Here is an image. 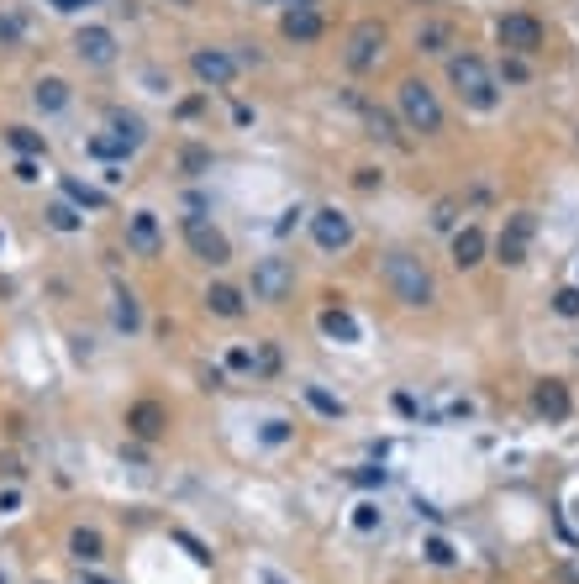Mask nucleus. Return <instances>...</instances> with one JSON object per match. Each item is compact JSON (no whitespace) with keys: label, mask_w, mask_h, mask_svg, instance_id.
<instances>
[{"label":"nucleus","mask_w":579,"mask_h":584,"mask_svg":"<svg viewBox=\"0 0 579 584\" xmlns=\"http://www.w3.org/2000/svg\"><path fill=\"white\" fill-rule=\"evenodd\" d=\"M90 153H95V158H126L132 148H126L121 137H90Z\"/></svg>","instance_id":"cd10ccee"},{"label":"nucleus","mask_w":579,"mask_h":584,"mask_svg":"<svg viewBox=\"0 0 579 584\" xmlns=\"http://www.w3.org/2000/svg\"><path fill=\"white\" fill-rule=\"evenodd\" d=\"M126 242L143 253V258H159L164 253V232H159V216L153 211H137L132 222H126Z\"/></svg>","instance_id":"2eb2a0df"},{"label":"nucleus","mask_w":579,"mask_h":584,"mask_svg":"<svg viewBox=\"0 0 579 584\" xmlns=\"http://www.w3.org/2000/svg\"><path fill=\"white\" fill-rule=\"evenodd\" d=\"M280 32H285L290 43H316L327 27H322V11L316 5H290L285 16H280Z\"/></svg>","instance_id":"ddd939ff"},{"label":"nucleus","mask_w":579,"mask_h":584,"mask_svg":"<svg viewBox=\"0 0 579 584\" xmlns=\"http://www.w3.org/2000/svg\"><path fill=\"white\" fill-rule=\"evenodd\" d=\"M448 85L459 90V101L469 111H495L501 106V79H495V69L479 59V53L448 59Z\"/></svg>","instance_id":"f03ea898"},{"label":"nucleus","mask_w":579,"mask_h":584,"mask_svg":"<svg viewBox=\"0 0 579 584\" xmlns=\"http://www.w3.org/2000/svg\"><path fill=\"white\" fill-rule=\"evenodd\" d=\"M206 311H211V316H242V290H232V285H211V290H206Z\"/></svg>","instance_id":"6ab92c4d"},{"label":"nucleus","mask_w":579,"mask_h":584,"mask_svg":"<svg viewBox=\"0 0 579 584\" xmlns=\"http://www.w3.org/2000/svg\"><path fill=\"white\" fill-rule=\"evenodd\" d=\"M190 74H195L206 90H227L232 79H237V59H232L227 48H195V53H190Z\"/></svg>","instance_id":"1a4fd4ad"},{"label":"nucleus","mask_w":579,"mask_h":584,"mask_svg":"<svg viewBox=\"0 0 579 584\" xmlns=\"http://www.w3.org/2000/svg\"><path fill=\"white\" fill-rule=\"evenodd\" d=\"M379 274H385V285H390V295H396L401 305H411V311H421V305H432V300H437V285H432V274H427V264H421L416 253H405V247H396V253H385V264H379Z\"/></svg>","instance_id":"f257e3e1"},{"label":"nucleus","mask_w":579,"mask_h":584,"mask_svg":"<svg viewBox=\"0 0 579 584\" xmlns=\"http://www.w3.org/2000/svg\"><path fill=\"white\" fill-rule=\"evenodd\" d=\"M111 137H121L126 148H143V142H148V126H143V117H126V111H111Z\"/></svg>","instance_id":"412c9836"},{"label":"nucleus","mask_w":579,"mask_h":584,"mask_svg":"<svg viewBox=\"0 0 579 584\" xmlns=\"http://www.w3.org/2000/svg\"><path fill=\"white\" fill-rule=\"evenodd\" d=\"M532 406H537V416H548V421H569V385L564 379H542L537 390H532Z\"/></svg>","instance_id":"4468645a"},{"label":"nucleus","mask_w":579,"mask_h":584,"mask_svg":"<svg viewBox=\"0 0 579 584\" xmlns=\"http://www.w3.org/2000/svg\"><path fill=\"white\" fill-rule=\"evenodd\" d=\"M32 101H37V111H63L69 106V79H58V74L37 79L32 85Z\"/></svg>","instance_id":"f3484780"},{"label":"nucleus","mask_w":579,"mask_h":584,"mask_svg":"<svg viewBox=\"0 0 579 584\" xmlns=\"http://www.w3.org/2000/svg\"><path fill=\"white\" fill-rule=\"evenodd\" d=\"M5 142H11L21 158H43V148H48V142H43V132H32V126H11V132H5Z\"/></svg>","instance_id":"4be33fe9"},{"label":"nucleus","mask_w":579,"mask_h":584,"mask_svg":"<svg viewBox=\"0 0 579 584\" xmlns=\"http://www.w3.org/2000/svg\"><path fill=\"white\" fill-rule=\"evenodd\" d=\"M427 558H432V564H453V548H448L443 537H432V542H427Z\"/></svg>","instance_id":"72a5a7b5"},{"label":"nucleus","mask_w":579,"mask_h":584,"mask_svg":"<svg viewBox=\"0 0 579 584\" xmlns=\"http://www.w3.org/2000/svg\"><path fill=\"white\" fill-rule=\"evenodd\" d=\"M322 332H327L332 343H358V321L347 316L343 305H327V311H322Z\"/></svg>","instance_id":"a211bd4d"},{"label":"nucleus","mask_w":579,"mask_h":584,"mask_svg":"<svg viewBox=\"0 0 579 584\" xmlns=\"http://www.w3.org/2000/svg\"><path fill=\"white\" fill-rule=\"evenodd\" d=\"M74 53L90 69H106V63H116V32L111 27H79L74 32Z\"/></svg>","instance_id":"9b49d317"},{"label":"nucleus","mask_w":579,"mask_h":584,"mask_svg":"<svg viewBox=\"0 0 579 584\" xmlns=\"http://www.w3.org/2000/svg\"><path fill=\"white\" fill-rule=\"evenodd\" d=\"M448 37H453V32H448L443 21H427V27L416 32V48H421V53H443V48H448Z\"/></svg>","instance_id":"b1692460"},{"label":"nucleus","mask_w":579,"mask_h":584,"mask_svg":"<svg viewBox=\"0 0 579 584\" xmlns=\"http://www.w3.org/2000/svg\"><path fill=\"white\" fill-rule=\"evenodd\" d=\"M479 258H485V232H479V227H459V232H453V264H459V269H474Z\"/></svg>","instance_id":"dca6fc26"},{"label":"nucleus","mask_w":579,"mask_h":584,"mask_svg":"<svg viewBox=\"0 0 579 584\" xmlns=\"http://www.w3.org/2000/svg\"><path fill=\"white\" fill-rule=\"evenodd\" d=\"M69 553H74L79 564H101V558H106V542H101V531H85V526H79V531L69 537Z\"/></svg>","instance_id":"aec40b11"},{"label":"nucleus","mask_w":579,"mask_h":584,"mask_svg":"<svg viewBox=\"0 0 579 584\" xmlns=\"http://www.w3.org/2000/svg\"><path fill=\"white\" fill-rule=\"evenodd\" d=\"M227 369L248 374V369H253V353H248V348H232V353H227Z\"/></svg>","instance_id":"f704fd0d"},{"label":"nucleus","mask_w":579,"mask_h":584,"mask_svg":"<svg viewBox=\"0 0 579 584\" xmlns=\"http://www.w3.org/2000/svg\"><path fill=\"white\" fill-rule=\"evenodd\" d=\"M48 227L53 232H79V211L69 200H58V206H48Z\"/></svg>","instance_id":"bb28decb"},{"label":"nucleus","mask_w":579,"mask_h":584,"mask_svg":"<svg viewBox=\"0 0 579 584\" xmlns=\"http://www.w3.org/2000/svg\"><path fill=\"white\" fill-rule=\"evenodd\" d=\"M495 37H501V48H506V53L532 59V53L542 48V21H537V16H526V11H511V16H501Z\"/></svg>","instance_id":"423d86ee"},{"label":"nucleus","mask_w":579,"mask_h":584,"mask_svg":"<svg viewBox=\"0 0 579 584\" xmlns=\"http://www.w3.org/2000/svg\"><path fill=\"white\" fill-rule=\"evenodd\" d=\"M369 126H374V137H385V142H401L396 117H385V111H369Z\"/></svg>","instance_id":"c756f323"},{"label":"nucleus","mask_w":579,"mask_h":584,"mask_svg":"<svg viewBox=\"0 0 579 584\" xmlns=\"http://www.w3.org/2000/svg\"><path fill=\"white\" fill-rule=\"evenodd\" d=\"M116 327L121 332H137L143 327V311H137V295L132 290H116Z\"/></svg>","instance_id":"5701e85b"},{"label":"nucleus","mask_w":579,"mask_h":584,"mask_svg":"<svg viewBox=\"0 0 579 584\" xmlns=\"http://www.w3.org/2000/svg\"><path fill=\"white\" fill-rule=\"evenodd\" d=\"M311 237H316V247H322V253H343L347 242H353V222H347V211L322 206V211L311 216Z\"/></svg>","instance_id":"9d476101"},{"label":"nucleus","mask_w":579,"mask_h":584,"mask_svg":"<svg viewBox=\"0 0 579 584\" xmlns=\"http://www.w3.org/2000/svg\"><path fill=\"white\" fill-rule=\"evenodd\" d=\"M258 580H264V584H290L285 574H280V569H264V574H258Z\"/></svg>","instance_id":"58836bf2"},{"label":"nucleus","mask_w":579,"mask_h":584,"mask_svg":"<svg viewBox=\"0 0 579 584\" xmlns=\"http://www.w3.org/2000/svg\"><path fill=\"white\" fill-rule=\"evenodd\" d=\"M126 432L143 437V442H153V437L169 432V410L159 406V401H137V406L126 410Z\"/></svg>","instance_id":"f8f14e48"},{"label":"nucleus","mask_w":579,"mask_h":584,"mask_svg":"<svg viewBox=\"0 0 579 584\" xmlns=\"http://www.w3.org/2000/svg\"><path fill=\"white\" fill-rule=\"evenodd\" d=\"M58 11H79V5H90V0H53Z\"/></svg>","instance_id":"ea45409f"},{"label":"nucleus","mask_w":579,"mask_h":584,"mask_svg":"<svg viewBox=\"0 0 579 584\" xmlns=\"http://www.w3.org/2000/svg\"><path fill=\"white\" fill-rule=\"evenodd\" d=\"M385 48H390V32H385V21H358L353 32H347V69L353 74H369V69H379L385 59Z\"/></svg>","instance_id":"20e7f679"},{"label":"nucleus","mask_w":579,"mask_h":584,"mask_svg":"<svg viewBox=\"0 0 579 584\" xmlns=\"http://www.w3.org/2000/svg\"><path fill=\"white\" fill-rule=\"evenodd\" d=\"M501 74H506L511 85H521V79H526L532 69H526V59H521V53H511V59H506V69H501Z\"/></svg>","instance_id":"7c9ffc66"},{"label":"nucleus","mask_w":579,"mask_h":584,"mask_svg":"<svg viewBox=\"0 0 579 584\" xmlns=\"http://www.w3.org/2000/svg\"><path fill=\"white\" fill-rule=\"evenodd\" d=\"M16 179H27V184H32V179H37V164H32V158H21V164H16Z\"/></svg>","instance_id":"4c0bfd02"},{"label":"nucleus","mask_w":579,"mask_h":584,"mask_svg":"<svg viewBox=\"0 0 579 584\" xmlns=\"http://www.w3.org/2000/svg\"><path fill=\"white\" fill-rule=\"evenodd\" d=\"M532 237H537V216H532V211H517V216L506 222L501 242H495V258H501L506 269H521V264H526V247H532Z\"/></svg>","instance_id":"6e6552de"},{"label":"nucleus","mask_w":579,"mask_h":584,"mask_svg":"<svg viewBox=\"0 0 579 584\" xmlns=\"http://www.w3.org/2000/svg\"><path fill=\"white\" fill-rule=\"evenodd\" d=\"M290 290H295L290 258H258V264H253V295H258V300L280 305V300H290Z\"/></svg>","instance_id":"0eeeda50"},{"label":"nucleus","mask_w":579,"mask_h":584,"mask_svg":"<svg viewBox=\"0 0 579 584\" xmlns=\"http://www.w3.org/2000/svg\"><path fill=\"white\" fill-rule=\"evenodd\" d=\"M453 211H459V206H453V200H443V206H437V216H432V227H437V232H453Z\"/></svg>","instance_id":"473e14b6"},{"label":"nucleus","mask_w":579,"mask_h":584,"mask_svg":"<svg viewBox=\"0 0 579 584\" xmlns=\"http://www.w3.org/2000/svg\"><path fill=\"white\" fill-rule=\"evenodd\" d=\"M553 311H559V316H569V321H575V316H579V285H564V290L553 295Z\"/></svg>","instance_id":"c85d7f7f"},{"label":"nucleus","mask_w":579,"mask_h":584,"mask_svg":"<svg viewBox=\"0 0 579 584\" xmlns=\"http://www.w3.org/2000/svg\"><path fill=\"white\" fill-rule=\"evenodd\" d=\"M353 526H358V531H374V526H379V511H374V506H358V511H353Z\"/></svg>","instance_id":"2f4dec72"},{"label":"nucleus","mask_w":579,"mask_h":584,"mask_svg":"<svg viewBox=\"0 0 579 584\" xmlns=\"http://www.w3.org/2000/svg\"><path fill=\"white\" fill-rule=\"evenodd\" d=\"M184 242H190V253H195L200 264H211V269L232 264L227 232H222V227H211V222H200V216H184Z\"/></svg>","instance_id":"39448f33"},{"label":"nucleus","mask_w":579,"mask_h":584,"mask_svg":"<svg viewBox=\"0 0 579 584\" xmlns=\"http://www.w3.org/2000/svg\"><path fill=\"white\" fill-rule=\"evenodd\" d=\"M290 437V421H264V442H285Z\"/></svg>","instance_id":"c9c22d12"},{"label":"nucleus","mask_w":579,"mask_h":584,"mask_svg":"<svg viewBox=\"0 0 579 584\" xmlns=\"http://www.w3.org/2000/svg\"><path fill=\"white\" fill-rule=\"evenodd\" d=\"M253 369H264V374H274V369H280V348H264V353H258V363H253Z\"/></svg>","instance_id":"e433bc0d"},{"label":"nucleus","mask_w":579,"mask_h":584,"mask_svg":"<svg viewBox=\"0 0 579 584\" xmlns=\"http://www.w3.org/2000/svg\"><path fill=\"white\" fill-rule=\"evenodd\" d=\"M401 117L411 132H421V137H432V132H443V106H437V95H432V85L427 79H401Z\"/></svg>","instance_id":"7ed1b4c3"},{"label":"nucleus","mask_w":579,"mask_h":584,"mask_svg":"<svg viewBox=\"0 0 579 584\" xmlns=\"http://www.w3.org/2000/svg\"><path fill=\"white\" fill-rule=\"evenodd\" d=\"M63 195H69L74 206H90V211H101V206H106V195H101V190H90V184H79V179H63Z\"/></svg>","instance_id":"393cba45"},{"label":"nucleus","mask_w":579,"mask_h":584,"mask_svg":"<svg viewBox=\"0 0 579 584\" xmlns=\"http://www.w3.org/2000/svg\"><path fill=\"white\" fill-rule=\"evenodd\" d=\"M306 401H311V406L322 410V416H332V421H338V416H347V406L338 401V395H327L322 385H306Z\"/></svg>","instance_id":"a878e982"}]
</instances>
